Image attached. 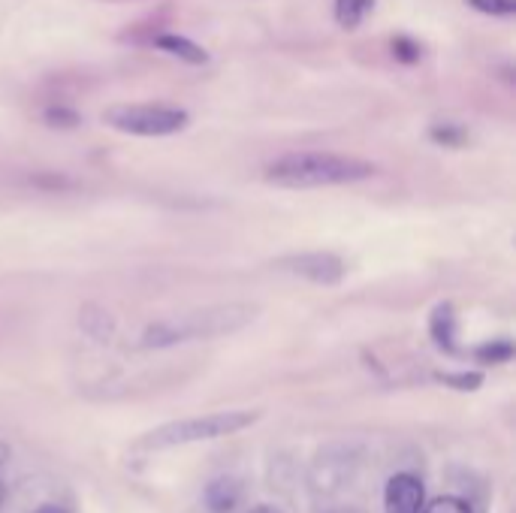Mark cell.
<instances>
[{
  "label": "cell",
  "mask_w": 516,
  "mask_h": 513,
  "mask_svg": "<svg viewBox=\"0 0 516 513\" xmlns=\"http://www.w3.org/2000/svg\"><path fill=\"white\" fill-rule=\"evenodd\" d=\"M266 182L275 188L290 191H311V188H338V185H354L375 176V163L351 157V154H335V151H290L275 157L266 166Z\"/></svg>",
  "instance_id": "7a4b0ae2"
},
{
  "label": "cell",
  "mask_w": 516,
  "mask_h": 513,
  "mask_svg": "<svg viewBox=\"0 0 516 513\" xmlns=\"http://www.w3.org/2000/svg\"><path fill=\"white\" fill-rule=\"evenodd\" d=\"M432 338H435V345L447 354H456V317H453V308L444 302L435 308L432 314Z\"/></svg>",
  "instance_id": "9c48e42d"
},
{
  "label": "cell",
  "mask_w": 516,
  "mask_h": 513,
  "mask_svg": "<svg viewBox=\"0 0 516 513\" xmlns=\"http://www.w3.org/2000/svg\"><path fill=\"white\" fill-rule=\"evenodd\" d=\"M260 308L251 302H221V305H206L194 311H182L172 317H160L148 323L139 335L142 351H163L188 345V341H209L221 335H233L257 320Z\"/></svg>",
  "instance_id": "6da1fadb"
},
{
  "label": "cell",
  "mask_w": 516,
  "mask_h": 513,
  "mask_svg": "<svg viewBox=\"0 0 516 513\" xmlns=\"http://www.w3.org/2000/svg\"><path fill=\"white\" fill-rule=\"evenodd\" d=\"M426 486L417 474L399 471L387 480L384 489V513H423Z\"/></svg>",
  "instance_id": "8992f818"
},
{
  "label": "cell",
  "mask_w": 516,
  "mask_h": 513,
  "mask_svg": "<svg viewBox=\"0 0 516 513\" xmlns=\"http://www.w3.org/2000/svg\"><path fill=\"white\" fill-rule=\"evenodd\" d=\"M251 513H281V510H278V507H272V504H257Z\"/></svg>",
  "instance_id": "ffe728a7"
},
{
  "label": "cell",
  "mask_w": 516,
  "mask_h": 513,
  "mask_svg": "<svg viewBox=\"0 0 516 513\" xmlns=\"http://www.w3.org/2000/svg\"><path fill=\"white\" fill-rule=\"evenodd\" d=\"M7 462H10V447L0 441V465H7Z\"/></svg>",
  "instance_id": "44dd1931"
},
{
  "label": "cell",
  "mask_w": 516,
  "mask_h": 513,
  "mask_svg": "<svg viewBox=\"0 0 516 513\" xmlns=\"http://www.w3.org/2000/svg\"><path fill=\"white\" fill-rule=\"evenodd\" d=\"M46 121H49L52 127H76V124H79V115H76L73 109H67V106H52V109L46 112Z\"/></svg>",
  "instance_id": "2e32d148"
},
{
  "label": "cell",
  "mask_w": 516,
  "mask_h": 513,
  "mask_svg": "<svg viewBox=\"0 0 516 513\" xmlns=\"http://www.w3.org/2000/svg\"><path fill=\"white\" fill-rule=\"evenodd\" d=\"M82 329H85L91 338L106 341V338H112V332H115V320H112L103 308L85 305V308H82Z\"/></svg>",
  "instance_id": "8fae6325"
},
{
  "label": "cell",
  "mask_w": 516,
  "mask_h": 513,
  "mask_svg": "<svg viewBox=\"0 0 516 513\" xmlns=\"http://www.w3.org/2000/svg\"><path fill=\"white\" fill-rule=\"evenodd\" d=\"M432 139L441 142V145H462L465 142V130L459 124H435L432 127Z\"/></svg>",
  "instance_id": "9a60e30c"
},
{
  "label": "cell",
  "mask_w": 516,
  "mask_h": 513,
  "mask_svg": "<svg viewBox=\"0 0 516 513\" xmlns=\"http://www.w3.org/2000/svg\"><path fill=\"white\" fill-rule=\"evenodd\" d=\"M4 501H7V483L0 480V507H4Z\"/></svg>",
  "instance_id": "7402d4cb"
},
{
  "label": "cell",
  "mask_w": 516,
  "mask_h": 513,
  "mask_svg": "<svg viewBox=\"0 0 516 513\" xmlns=\"http://www.w3.org/2000/svg\"><path fill=\"white\" fill-rule=\"evenodd\" d=\"M375 10V0H335V22L344 31H354Z\"/></svg>",
  "instance_id": "30bf717a"
},
{
  "label": "cell",
  "mask_w": 516,
  "mask_h": 513,
  "mask_svg": "<svg viewBox=\"0 0 516 513\" xmlns=\"http://www.w3.org/2000/svg\"><path fill=\"white\" fill-rule=\"evenodd\" d=\"M34 513H67L64 507H58V504H43V507H37Z\"/></svg>",
  "instance_id": "d6986e66"
},
{
  "label": "cell",
  "mask_w": 516,
  "mask_h": 513,
  "mask_svg": "<svg viewBox=\"0 0 516 513\" xmlns=\"http://www.w3.org/2000/svg\"><path fill=\"white\" fill-rule=\"evenodd\" d=\"M474 357L480 360V363H507L510 357H513V345L507 338H495V341H486V345H480L477 351H474Z\"/></svg>",
  "instance_id": "7c38bea8"
},
{
  "label": "cell",
  "mask_w": 516,
  "mask_h": 513,
  "mask_svg": "<svg viewBox=\"0 0 516 513\" xmlns=\"http://www.w3.org/2000/svg\"><path fill=\"white\" fill-rule=\"evenodd\" d=\"M465 4L483 16H495V19H510L516 16V0H465Z\"/></svg>",
  "instance_id": "4fadbf2b"
},
{
  "label": "cell",
  "mask_w": 516,
  "mask_h": 513,
  "mask_svg": "<svg viewBox=\"0 0 516 513\" xmlns=\"http://www.w3.org/2000/svg\"><path fill=\"white\" fill-rule=\"evenodd\" d=\"M239 498H242V483L236 477H218L203 492V504L209 513H233Z\"/></svg>",
  "instance_id": "52a82bcc"
},
{
  "label": "cell",
  "mask_w": 516,
  "mask_h": 513,
  "mask_svg": "<svg viewBox=\"0 0 516 513\" xmlns=\"http://www.w3.org/2000/svg\"><path fill=\"white\" fill-rule=\"evenodd\" d=\"M260 420V411H221V414H206V417H188L176 423H163L142 438H136L133 450L139 453H163V450H176L185 444H200L212 438H224L233 432H242Z\"/></svg>",
  "instance_id": "3957f363"
},
{
  "label": "cell",
  "mask_w": 516,
  "mask_h": 513,
  "mask_svg": "<svg viewBox=\"0 0 516 513\" xmlns=\"http://www.w3.org/2000/svg\"><path fill=\"white\" fill-rule=\"evenodd\" d=\"M393 55L399 61H405V64H414V61H420V46L405 40V37H399V40H393Z\"/></svg>",
  "instance_id": "e0dca14e"
},
{
  "label": "cell",
  "mask_w": 516,
  "mask_h": 513,
  "mask_svg": "<svg viewBox=\"0 0 516 513\" xmlns=\"http://www.w3.org/2000/svg\"><path fill=\"white\" fill-rule=\"evenodd\" d=\"M441 381L444 384H450V387H456V390H474V387H480V375L477 372H465V375H441Z\"/></svg>",
  "instance_id": "ac0fdd59"
},
{
  "label": "cell",
  "mask_w": 516,
  "mask_h": 513,
  "mask_svg": "<svg viewBox=\"0 0 516 513\" xmlns=\"http://www.w3.org/2000/svg\"><path fill=\"white\" fill-rule=\"evenodd\" d=\"M154 46H157L160 52L172 55V58L185 61V64H194V67H200V64L209 61V55H206L203 46H197L194 40L179 37V34H160V37H154Z\"/></svg>",
  "instance_id": "ba28073f"
},
{
  "label": "cell",
  "mask_w": 516,
  "mask_h": 513,
  "mask_svg": "<svg viewBox=\"0 0 516 513\" xmlns=\"http://www.w3.org/2000/svg\"><path fill=\"white\" fill-rule=\"evenodd\" d=\"M423 513H474V510L468 507V501H462L456 495H441L432 504H426Z\"/></svg>",
  "instance_id": "5bb4252c"
},
{
  "label": "cell",
  "mask_w": 516,
  "mask_h": 513,
  "mask_svg": "<svg viewBox=\"0 0 516 513\" xmlns=\"http://www.w3.org/2000/svg\"><path fill=\"white\" fill-rule=\"evenodd\" d=\"M278 272L284 275H293V278H302V281H311V284H320V287H332L344 278V263L341 257L329 254V251H302V254H284L272 263Z\"/></svg>",
  "instance_id": "5b68a950"
},
{
  "label": "cell",
  "mask_w": 516,
  "mask_h": 513,
  "mask_svg": "<svg viewBox=\"0 0 516 513\" xmlns=\"http://www.w3.org/2000/svg\"><path fill=\"white\" fill-rule=\"evenodd\" d=\"M103 121L130 136H172L182 133L191 121V115L179 106H163V103H118L103 112Z\"/></svg>",
  "instance_id": "277c9868"
}]
</instances>
